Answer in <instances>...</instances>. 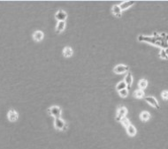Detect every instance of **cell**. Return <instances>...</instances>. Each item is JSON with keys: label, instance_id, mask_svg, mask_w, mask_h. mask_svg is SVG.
<instances>
[{"label": "cell", "instance_id": "1", "mask_svg": "<svg viewBox=\"0 0 168 149\" xmlns=\"http://www.w3.org/2000/svg\"><path fill=\"white\" fill-rule=\"evenodd\" d=\"M156 35H157V34H154L152 37L140 35V36H138V41H139V42H149V43L154 44V45L161 46L162 49H167V47H166V46L164 45L161 40H158V37H157Z\"/></svg>", "mask_w": 168, "mask_h": 149}, {"label": "cell", "instance_id": "2", "mask_svg": "<svg viewBox=\"0 0 168 149\" xmlns=\"http://www.w3.org/2000/svg\"><path fill=\"white\" fill-rule=\"evenodd\" d=\"M48 113L55 118H59L62 114V109L58 106H52L48 109Z\"/></svg>", "mask_w": 168, "mask_h": 149}, {"label": "cell", "instance_id": "3", "mask_svg": "<svg viewBox=\"0 0 168 149\" xmlns=\"http://www.w3.org/2000/svg\"><path fill=\"white\" fill-rule=\"evenodd\" d=\"M127 114H128V109L124 106L119 107L117 110V114H116V121L120 122L122 118L126 117Z\"/></svg>", "mask_w": 168, "mask_h": 149}, {"label": "cell", "instance_id": "4", "mask_svg": "<svg viewBox=\"0 0 168 149\" xmlns=\"http://www.w3.org/2000/svg\"><path fill=\"white\" fill-rule=\"evenodd\" d=\"M54 127L57 129V130L65 132V131L67 130V123H66V122L64 121L63 119H61L60 117L59 118H55Z\"/></svg>", "mask_w": 168, "mask_h": 149}, {"label": "cell", "instance_id": "5", "mask_svg": "<svg viewBox=\"0 0 168 149\" xmlns=\"http://www.w3.org/2000/svg\"><path fill=\"white\" fill-rule=\"evenodd\" d=\"M145 102H147L149 105H151V107L155 108V109H158V110L160 109L159 103H158V100H157L154 96H147V97H145Z\"/></svg>", "mask_w": 168, "mask_h": 149}, {"label": "cell", "instance_id": "6", "mask_svg": "<svg viewBox=\"0 0 168 149\" xmlns=\"http://www.w3.org/2000/svg\"><path fill=\"white\" fill-rule=\"evenodd\" d=\"M128 71H129V66L126 65V64H118L113 69V71L116 74H122Z\"/></svg>", "mask_w": 168, "mask_h": 149}, {"label": "cell", "instance_id": "7", "mask_svg": "<svg viewBox=\"0 0 168 149\" xmlns=\"http://www.w3.org/2000/svg\"><path fill=\"white\" fill-rule=\"evenodd\" d=\"M7 117H8V120L10 122H16L19 118V114L18 112L15 110V109H10L7 114Z\"/></svg>", "mask_w": 168, "mask_h": 149}, {"label": "cell", "instance_id": "8", "mask_svg": "<svg viewBox=\"0 0 168 149\" xmlns=\"http://www.w3.org/2000/svg\"><path fill=\"white\" fill-rule=\"evenodd\" d=\"M67 18V13L66 12H64L63 10H59L56 12L55 14V19L58 21H66Z\"/></svg>", "mask_w": 168, "mask_h": 149}, {"label": "cell", "instance_id": "9", "mask_svg": "<svg viewBox=\"0 0 168 149\" xmlns=\"http://www.w3.org/2000/svg\"><path fill=\"white\" fill-rule=\"evenodd\" d=\"M44 38V34L43 31H40V30H37V31H35L33 34V39L35 42H41L43 41V39Z\"/></svg>", "mask_w": 168, "mask_h": 149}, {"label": "cell", "instance_id": "10", "mask_svg": "<svg viewBox=\"0 0 168 149\" xmlns=\"http://www.w3.org/2000/svg\"><path fill=\"white\" fill-rule=\"evenodd\" d=\"M135 4V1H124V2H122L119 6V8H120V10L123 12V11L128 10V8L133 6Z\"/></svg>", "mask_w": 168, "mask_h": 149}, {"label": "cell", "instance_id": "11", "mask_svg": "<svg viewBox=\"0 0 168 149\" xmlns=\"http://www.w3.org/2000/svg\"><path fill=\"white\" fill-rule=\"evenodd\" d=\"M133 76H132L131 72H128V74L126 75V77H125V80H124V82L126 83L127 85V89H129L130 87H132V85H133Z\"/></svg>", "mask_w": 168, "mask_h": 149}, {"label": "cell", "instance_id": "12", "mask_svg": "<svg viewBox=\"0 0 168 149\" xmlns=\"http://www.w3.org/2000/svg\"><path fill=\"white\" fill-rule=\"evenodd\" d=\"M112 12L115 17L117 18H120L122 16V11L120 10L119 6L118 5H114L112 8Z\"/></svg>", "mask_w": 168, "mask_h": 149}, {"label": "cell", "instance_id": "13", "mask_svg": "<svg viewBox=\"0 0 168 149\" xmlns=\"http://www.w3.org/2000/svg\"><path fill=\"white\" fill-rule=\"evenodd\" d=\"M66 26H67V23L66 21H58V24L56 26V32L57 34H60L66 29Z\"/></svg>", "mask_w": 168, "mask_h": 149}, {"label": "cell", "instance_id": "14", "mask_svg": "<svg viewBox=\"0 0 168 149\" xmlns=\"http://www.w3.org/2000/svg\"><path fill=\"white\" fill-rule=\"evenodd\" d=\"M126 129H127V133H128V136H130V137H134V136L136 135L137 130L133 125H130L129 126L127 127Z\"/></svg>", "mask_w": 168, "mask_h": 149}, {"label": "cell", "instance_id": "15", "mask_svg": "<svg viewBox=\"0 0 168 149\" xmlns=\"http://www.w3.org/2000/svg\"><path fill=\"white\" fill-rule=\"evenodd\" d=\"M74 54V50L71 47L69 46H67V47L64 48L63 49V56L65 57H71Z\"/></svg>", "mask_w": 168, "mask_h": 149}, {"label": "cell", "instance_id": "16", "mask_svg": "<svg viewBox=\"0 0 168 149\" xmlns=\"http://www.w3.org/2000/svg\"><path fill=\"white\" fill-rule=\"evenodd\" d=\"M151 116L148 111H142L140 114V119L142 120V122H147L151 119Z\"/></svg>", "mask_w": 168, "mask_h": 149}, {"label": "cell", "instance_id": "17", "mask_svg": "<svg viewBox=\"0 0 168 149\" xmlns=\"http://www.w3.org/2000/svg\"><path fill=\"white\" fill-rule=\"evenodd\" d=\"M148 87V80L146 79H142L138 82V87L140 90H143Z\"/></svg>", "mask_w": 168, "mask_h": 149}, {"label": "cell", "instance_id": "18", "mask_svg": "<svg viewBox=\"0 0 168 149\" xmlns=\"http://www.w3.org/2000/svg\"><path fill=\"white\" fill-rule=\"evenodd\" d=\"M134 96H135V98H137V99H142V98H143L144 96H145V93H144L143 90L138 89V90L134 92Z\"/></svg>", "mask_w": 168, "mask_h": 149}, {"label": "cell", "instance_id": "19", "mask_svg": "<svg viewBox=\"0 0 168 149\" xmlns=\"http://www.w3.org/2000/svg\"><path fill=\"white\" fill-rule=\"evenodd\" d=\"M123 89H127V85H126V83L124 82V80L119 81V83L116 85V90H117L118 92H119V91L123 90Z\"/></svg>", "mask_w": 168, "mask_h": 149}, {"label": "cell", "instance_id": "20", "mask_svg": "<svg viewBox=\"0 0 168 149\" xmlns=\"http://www.w3.org/2000/svg\"><path fill=\"white\" fill-rule=\"evenodd\" d=\"M159 57L164 60H167L168 59V54H167V49H161L159 52Z\"/></svg>", "mask_w": 168, "mask_h": 149}, {"label": "cell", "instance_id": "21", "mask_svg": "<svg viewBox=\"0 0 168 149\" xmlns=\"http://www.w3.org/2000/svg\"><path fill=\"white\" fill-rule=\"evenodd\" d=\"M120 123H122V125L125 127V128H127V127H128L130 125H131V122H130V120L128 119V118H127V117L122 118V119H121V121H120Z\"/></svg>", "mask_w": 168, "mask_h": 149}, {"label": "cell", "instance_id": "22", "mask_svg": "<svg viewBox=\"0 0 168 149\" xmlns=\"http://www.w3.org/2000/svg\"><path fill=\"white\" fill-rule=\"evenodd\" d=\"M118 93H119V96H120L121 98H126V97H128V89H123V90H121V91H119Z\"/></svg>", "mask_w": 168, "mask_h": 149}, {"label": "cell", "instance_id": "23", "mask_svg": "<svg viewBox=\"0 0 168 149\" xmlns=\"http://www.w3.org/2000/svg\"><path fill=\"white\" fill-rule=\"evenodd\" d=\"M161 96H162V98H163L164 100L166 101L168 99V91L167 90L163 91V92H162V94H161Z\"/></svg>", "mask_w": 168, "mask_h": 149}]
</instances>
